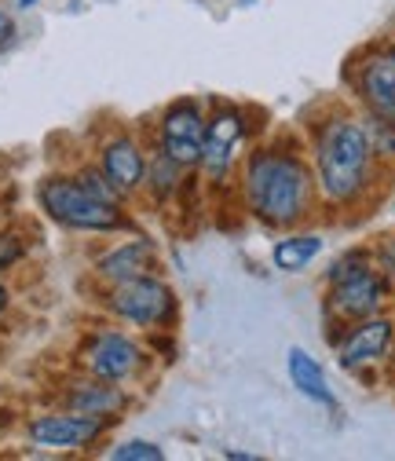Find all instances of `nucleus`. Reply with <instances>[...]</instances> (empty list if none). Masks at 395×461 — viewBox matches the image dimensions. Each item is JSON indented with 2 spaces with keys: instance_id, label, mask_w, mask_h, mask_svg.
Segmentation results:
<instances>
[{
  "instance_id": "f257e3e1",
  "label": "nucleus",
  "mask_w": 395,
  "mask_h": 461,
  "mask_svg": "<svg viewBox=\"0 0 395 461\" xmlns=\"http://www.w3.org/2000/svg\"><path fill=\"white\" fill-rule=\"evenodd\" d=\"M238 187L249 216L271 230L301 227L319 205L311 161L297 147H282V143L253 147V154L242 158Z\"/></svg>"
},
{
  "instance_id": "f03ea898",
  "label": "nucleus",
  "mask_w": 395,
  "mask_h": 461,
  "mask_svg": "<svg viewBox=\"0 0 395 461\" xmlns=\"http://www.w3.org/2000/svg\"><path fill=\"white\" fill-rule=\"evenodd\" d=\"M377 150L363 118L333 110L311 129V168L319 202L329 209H352L373 187Z\"/></svg>"
},
{
  "instance_id": "7ed1b4c3",
  "label": "nucleus",
  "mask_w": 395,
  "mask_h": 461,
  "mask_svg": "<svg viewBox=\"0 0 395 461\" xmlns=\"http://www.w3.org/2000/svg\"><path fill=\"white\" fill-rule=\"evenodd\" d=\"M384 301H388V282L366 249H352L329 264V271H326V315L333 322L348 326V322L381 315Z\"/></svg>"
},
{
  "instance_id": "20e7f679",
  "label": "nucleus",
  "mask_w": 395,
  "mask_h": 461,
  "mask_svg": "<svg viewBox=\"0 0 395 461\" xmlns=\"http://www.w3.org/2000/svg\"><path fill=\"white\" fill-rule=\"evenodd\" d=\"M40 212L67 230H85V235H114V230L132 227L118 202H103L77 184V176H48L37 184Z\"/></svg>"
},
{
  "instance_id": "39448f33",
  "label": "nucleus",
  "mask_w": 395,
  "mask_h": 461,
  "mask_svg": "<svg viewBox=\"0 0 395 461\" xmlns=\"http://www.w3.org/2000/svg\"><path fill=\"white\" fill-rule=\"evenodd\" d=\"M103 304L118 322L147 330V333H157L165 326H173L176 308H180L176 304V290L165 278H157L154 271L125 278V282H110Z\"/></svg>"
},
{
  "instance_id": "423d86ee",
  "label": "nucleus",
  "mask_w": 395,
  "mask_h": 461,
  "mask_svg": "<svg viewBox=\"0 0 395 461\" xmlns=\"http://www.w3.org/2000/svg\"><path fill=\"white\" fill-rule=\"evenodd\" d=\"M205 110L198 99H176L168 103L165 113L157 118V136H154V150H161L165 158H173L176 165H184L187 172L198 168L202 161V143H205Z\"/></svg>"
},
{
  "instance_id": "0eeeda50",
  "label": "nucleus",
  "mask_w": 395,
  "mask_h": 461,
  "mask_svg": "<svg viewBox=\"0 0 395 461\" xmlns=\"http://www.w3.org/2000/svg\"><path fill=\"white\" fill-rule=\"evenodd\" d=\"M143 363H147V352L139 348V340L121 330H95L81 348V370L110 384L132 381L143 370Z\"/></svg>"
},
{
  "instance_id": "6e6552de",
  "label": "nucleus",
  "mask_w": 395,
  "mask_h": 461,
  "mask_svg": "<svg viewBox=\"0 0 395 461\" xmlns=\"http://www.w3.org/2000/svg\"><path fill=\"white\" fill-rule=\"evenodd\" d=\"M246 113L235 106H216L212 118L205 122V143H202V161L198 168L205 172L209 184H223L231 180V172L242 161V147H246Z\"/></svg>"
},
{
  "instance_id": "1a4fd4ad",
  "label": "nucleus",
  "mask_w": 395,
  "mask_h": 461,
  "mask_svg": "<svg viewBox=\"0 0 395 461\" xmlns=\"http://www.w3.org/2000/svg\"><path fill=\"white\" fill-rule=\"evenodd\" d=\"M352 92L370 118L395 122V55L388 44L366 48L348 70Z\"/></svg>"
},
{
  "instance_id": "9d476101",
  "label": "nucleus",
  "mask_w": 395,
  "mask_h": 461,
  "mask_svg": "<svg viewBox=\"0 0 395 461\" xmlns=\"http://www.w3.org/2000/svg\"><path fill=\"white\" fill-rule=\"evenodd\" d=\"M106 429L110 421H99L77 411H48V414L30 418L26 436L40 450H88L92 443L106 436Z\"/></svg>"
},
{
  "instance_id": "9b49d317",
  "label": "nucleus",
  "mask_w": 395,
  "mask_h": 461,
  "mask_svg": "<svg viewBox=\"0 0 395 461\" xmlns=\"http://www.w3.org/2000/svg\"><path fill=\"white\" fill-rule=\"evenodd\" d=\"M391 344H395V322L384 315H370V319L348 322L341 340L333 344V352L345 370H366L391 352Z\"/></svg>"
},
{
  "instance_id": "f8f14e48",
  "label": "nucleus",
  "mask_w": 395,
  "mask_h": 461,
  "mask_svg": "<svg viewBox=\"0 0 395 461\" xmlns=\"http://www.w3.org/2000/svg\"><path fill=\"white\" fill-rule=\"evenodd\" d=\"M147 161H150L147 147H143L136 136H129V132H118V136L103 140L99 158H95V165L103 168V176L118 187L121 198H132V194L143 191Z\"/></svg>"
},
{
  "instance_id": "ddd939ff",
  "label": "nucleus",
  "mask_w": 395,
  "mask_h": 461,
  "mask_svg": "<svg viewBox=\"0 0 395 461\" xmlns=\"http://www.w3.org/2000/svg\"><path fill=\"white\" fill-rule=\"evenodd\" d=\"M63 402H67V411H77V414H88V418H99V421L114 425L129 411V392L121 384L88 377V381L70 384V392L63 395Z\"/></svg>"
},
{
  "instance_id": "4468645a",
  "label": "nucleus",
  "mask_w": 395,
  "mask_h": 461,
  "mask_svg": "<svg viewBox=\"0 0 395 461\" xmlns=\"http://www.w3.org/2000/svg\"><path fill=\"white\" fill-rule=\"evenodd\" d=\"M157 267V246L150 239H129L114 249H106L95 260V275L110 285V282H125L136 275H150Z\"/></svg>"
},
{
  "instance_id": "2eb2a0df",
  "label": "nucleus",
  "mask_w": 395,
  "mask_h": 461,
  "mask_svg": "<svg viewBox=\"0 0 395 461\" xmlns=\"http://www.w3.org/2000/svg\"><path fill=\"white\" fill-rule=\"evenodd\" d=\"M322 235H315V230H282L278 242L271 246V264L282 271V275H301L308 271L319 253H322Z\"/></svg>"
},
{
  "instance_id": "dca6fc26",
  "label": "nucleus",
  "mask_w": 395,
  "mask_h": 461,
  "mask_svg": "<svg viewBox=\"0 0 395 461\" xmlns=\"http://www.w3.org/2000/svg\"><path fill=\"white\" fill-rule=\"evenodd\" d=\"M286 370H290L293 388H297L304 399L322 402V407H337V395H333V388H329V377H326L322 363L311 359L304 348H290V356H286Z\"/></svg>"
},
{
  "instance_id": "f3484780",
  "label": "nucleus",
  "mask_w": 395,
  "mask_h": 461,
  "mask_svg": "<svg viewBox=\"0 0 395 461\" xmlns=\"http://www.w3.org/2000/svg\"><path fill=\"white\" fill-rule=\"evenodd\" d=\"M184 165H176L173 158H165L161 150H154L150 154V161H147V180H143V191L154 198V202H168L176 191H180V184H184Z\"/></svg>"
},
{
  "instance_id": "a211bd4d",
  "label": "nucleus",
  "mask_w": 395,
  "mask_h": 461,
  "mask_svg": "<svg viewBox=\"0 0 395 461\" xmlns=\"http://www.w3.org/2000/svg\"><path fill=\"white\" fill-rule=\"evenodd\" d=\"M74 176H77V184H81L85 191H92V194H95V198H103V202H118V205L125 202V198L118 194V187L103 176V168H99V165H85V168H77V172H74Z\"/></svg>"
},
{
  "instance_id": "6ab92c4d",
  "label": "nucleus",
  "mask_w": 395,
  "mask_h": 461,
  "mask_svg": "<svg viewBox=\"0 0 395 461\" xmlns=\"http://www.w3.org/2000/svg\"><path fill=\"white\" fill-rule=\"evenodd\" d=\"M110 457L114 461H161L165 450L150 439H125V443H118L114 450H110Z\"/></svg>"
},
{
  "instance_id": "aec40b11",
  "label": "nucleus",
  "mask_w": 395,
  "mask_h": 461,
  "mask_svg": "<svg viewBox=\"0 0 395 461\" xmlns=\"http://www.w3.org/2000/svg\"><path fill=\"white\" fill-rule=\"evenodd\" d=\"M22 260V239L15 235H0V271H8L12 264Z\"/></svg>"
},
{
  "instance_id": "412c9836",
  "label": "nucleus",
  "mask_w": 395,
  "mask_h": 461,
  "mask_svg": "<svg viewBox=\"0 0 395 461\" xmlns=\"http://www.w3.org/2000/svg\"><path fill=\"white\" fill-rule=\"evenodd\" d=\"M15 41V19L8 12H0V48H8Z\"/></svg>"
},
{
  "instance_id": "4be33fe9",
  "label": "nucleus",
  "mask_w": 395,
  "mask_h": 461,
  "mask_svg": "<svg viewBox=\"0 0 395 461\" xmlns=\"http://www.w3.org/2000/svg\"><path fill=\"white\" fill-rule=\"evenodd\" d=\"M8 308H12V290H8L4 282H0V315H4Z\"/></svg>"
},
{
  "instance_id": "5701e85b",
  "label": "nucleus",
  "mask_w": 395,
  "mask_h": 461,
  "mask_svg": "<svg viewBox=\"0 0 395 461\" xmlns=\"http://www.w3.org/2000/svg\"><path fill=\"white\" fill-rule=\"evenodd\" d=\"M37 5V0H19V8H33Z\"/></svg>"
},
{
  "instance_id": "b1692460",
  "label": "nucleus",
  "mask_w": 395,
  "mask_h": 461,
  "mask_svg": "<svg viewBox=\"0 0 395 461\" xmlns=\"http://www.w3.org/2000/svg\"><path fill=\"white\" fill-rule=\"evenodd\" d=\"M388 48H391V55H395V37H391V41H388Z\"/></svg>"
},
{
  "instance_id": "393cba45",
  "label": "nucleus",
  "mask_w": 395,
  "mask_h": 461,
  "mask_svg": "<svg viewBox=\"0 0 395 461\" xmlns=\"http://www.w3.org/2000/svg\"><path fill=\"white\" fill-rule=\"evenodd\" d=\"M0 216H4V205H0Z\"/></svg>"
}]
</instances>
